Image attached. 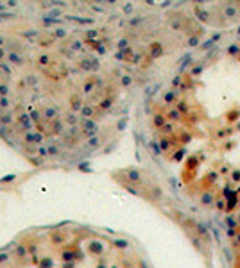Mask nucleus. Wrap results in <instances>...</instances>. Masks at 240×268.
Returning a JSON list of instances; mask_svg holds the SVG:
<instances>
[{"label":"nucleus","instance_id":"44","mask_svg":"<svg viewBox=\"0 0 240 268\" xmlns=\"http://www.w3.org/2000/svg\"><path fill=\"white\" fill-rule=\"evenodd\" d=\"M7 261H9L7 254H0V263H7Z\"/></svg>","mask_w":240,"mask_h":268},{"label":"nucleus","instance_id":"10","mask_svg":"<svg viewBox=\"0 0 240 268\" xmlns=\"http://www.w3.org/2000/svg\"><path fill=\"white\" fill-rule=\"evenodd\" d=\"M88 250L91 252V254H102V250H104V247L99 243V241H91V243L88 245Z\"/></svg>","mask_w":240,"mask_h":268},{"label":"nucleus","instance_id":"36","mask_svg":"<svg viewBox=\"0 0 240 268\" xmlns=\"http://www.w3.org/2000/svg\"><path fill=\"white\" fill-rule=\"evenodd\" d=\"M22 36L32 39V38H36V36H38V31H27V32H22Z\"/></svg>","mask_w":240,"mask_h":268},{"label":"nucleus","instance_id":"17","mask_svg":"<svg viewBox=\"0 0 240 268\" xmlns=\"http://www.w3.org/2000/svg\"><path fill=\"white\" fill-rule=\"evenodd\" d=\"M29 116H31V120H32L34 123H39V120H41V116H39V111H38V109H32V107L29 109Z\"/></svg>","mask_w":240,"mask_h":268},{"label":"nucleus","instance_id":"30","mask_svg":"<svg viewBox=\"0 0 240 268\" xmlns=\"http://www.w3.org/2000/svg\"><path fill=\"white\" fill-rule=\"evenodd\" d=\"M97 36H99V31H95V29L86 31V39H93V38H97Z\"/></svg>","mask_w":240,"mask_h":268},{"label":"nucleus","instance_id":"21","mask_svg":"<svg viewBox=\"0 0 240 268\" xmlns=\"http://www.w3.org/2000/svg\"><path fill=\"white\" fill-rule=\"evenodd\" d=\"M61 257H63V261H74V259H75V254L70 252V250H63Z\"/></svg>","mask_w":240,"mask_h":268},{"label":"nucleus","instance_id":"20","mask_svg":"<svg viewBox=\"0 0 240 268\" xmlns=\"http://www.w3.org/2000/svg\"><path fill=\"white\" fill-rule=\"evenodd\" d=\"M27 254H29V250L25 249V245H18V247H16V256H18V257H25Z\"/></svg>","mask_w":240,"mask_h":268},{"label":"nucleus","instance_id":"2","mask_svg":"<svg viewBox=\"0 0 240 268\" xmlns=\"http://www.w3.org/2000/svg\"><path fill=\"white\" fill-rule=\"evenodd\" d=\"M95 115H97L95 107H93L91 104H84L83 111H81V118L83 120H91V118H95Z\"/></svg>","mask_w":240,"mask_h":268},{"label":"nucleus","instance_id":"5","mask_svg":"<svg viewBox=\"0 0 240 268\" xmlns=\"http://www.w3.org/2000/svg\"><path fill=\"white\" fill-rule=\"evenodd\" d=\"M7 59H9L13 64H16V66H22V64H23V57L20 56L18 52H9V54H7Z\"/></svg>","mask_w":240,"mask_h":268},{"label":"nucleus","instance_id":"34","mask_svg":"<svg viewBox=\"0 0 240 268\" xmlns=\"http://www.w3.org/2000/svg\"><path fill=\"white\" fill-rule=\"evenodd\" d=\"M34 141H36V145H41L43 143V132H34Z\"/></svg>","mask_w":240,"mask_h":268},{"label":"nucleus","instance_id":"24","mask_svg":"<svg viewBox=\"0 0 240 268\" xmlns=\"http://www.w3.org/2000/svg\"><path fill=\"white\" fill-rule=\"evenodd\" d=\"M47 150H49V156H57L59 154V147L57 145H47Z\"/></svg>","mask_w":240,"mask_h":268},{"label":"nucleus","instance_id":"48","mask_svg":"<svg viewBox=\"0 0 240 268\" xmlns=\"http://www.w3.org/2000/svg\"><path fill=\"white\" fill-rule=\"evenodd\" d=\"M151 147H152V150H154L156 154H159V149H158V145H156V143H151Z\"/></svg>","mask_w":240,"mask_h":268},{"label":"nucleus","instance_id":"9","mask_svg":"<svg viewBox=\"0 0 240 268\" xmlns=\"http://www.w3.org/2000/svg\"><path fill=\"white\" fill-rule=\"evenodd\" d=\"M77 66H79V68H83L84 72H93L91 59H79V61H77Z\"/></svg>","mask_w":240,"mask_h":268},{"label":"nucleus","instance_id":"28","mask_svg":"<svg viewBox=\"0 0 240 268\" xmlns=\"http://www.w3.org/2000/svg\"><path fill=\"white\" fill-rule=\"evenodd\" d=\"M111 105H113V100L111 98H102L101 100V107H102V109H109Z\"/></svg>","mask_w":240,"mask_h":268},{"label":"nucleus","instance_id":"15","mask_svg":"<svg viewBox=\"0 0 240 268\" xmlns=\"http://www.w3.org/2000/svg\"><path fill=\"white\" fill-rule=\"evenodd\" d=\"M50 239H52V243H54V245H59V243H63V241H65V236H63V232H54L50 236Z\"/></svg>","mask_w":240,"mask_h":268},{"label":"nucleus","instance_id":"39","mask_svg":"<svg viewBox=\"0 0 240 268\" xmlns=\"http://www.w3.org/2000/svg\"><path fill=\"white\" fill-rule=\"evenodd\" d=\"M172 100H174V93H172V91H169V93H165V102H167V104H170Z\"/></svg>","mask_w":240,"mask_h":268},{"label":"nucleus","instance_id":"42","mask_svg":"<svg viewBox=\"0 0 240 268\" xmlns=\"http://www.w3.org/2000/svg\"><path fill=\"white\" fill-rule=\"evenodd\" d=\"M125 46H127V39H120L118 41V48L122 50V48H125Z\"/></svg>","mask_w":240,"mask_h":268},{"label":"nucleus","instance_id":"19","mask_svg":"<svg viewBox=\"0 0 240 268\" xmlns=\"http://www.w3.org/2000/svg\"><path fill=\"white\" fill-rule=\"evenodd\" d=\"M39 268H52V259L50 257H43V259H39Z\"/></svg>","mask_w":240,"mask_h":268},{"label":"nucleus","instance_id":"40","mask_svg":"<svg viewBox=\"0 0 240 268\" xmlns=\"http://www.w3.org/2000/svg\"><path fill=\"white\" fill-rule=\"evenodd\" d=\"M115 245L118 247V249H124V247H127V241H124V239H117V241H115Z\"/></svg>","mask_w":240,"mask_h":268},{"label":"nucleus","instance_id":"38","mask_svg":"<svg viewBox=\"0 0 240 268\" xmlns=\"http://www.w3.org/2000/svg\"><path fill=\"white\" fill-rule=\"evenodd\" d=\"M127 177H129L131 180H140V173H138V172H133V170H131V172L127 173Z\"/></svg>","mask_w":240,"mask_h":268},{"label":"nucleus","instance_id":"18","mask_svg":"<svg viewBox=\"0 0 240 268\" xmlns=\"http://www.w3.org/2000/svg\"><path fill=\"white\" fill-rule=\"evenodd\" d=\"M41 22H43L45 25H56V23H61V20H59V18H49V16H43V18H41Z\"/></svg>","mask_w":240,"mask_h":268},{"label":"nucleus","instance_id":"27","mask_svg":"<svg viewBox=\"0 0 240 268\" xmlns=\"http://www.w3.org/2000/svg\"><path fill=\"white\" fill-rule=\"evenodd\" d=\"M38 156H41V157H47V156H49L47 145H38Z\"/></svg>","mask_w":240,"mask_h":268},{"label":"nucleus","instance_id":"26","mask_svg":"<svg viewBox=\"0 0 240 268\" xmlns=\"http://www.w3.org/2000/svg\"><path fill=\"white\" fill-rule=\"evenodd\" d=\"M9 105H11V102L7 97H0V109H9Z\"/></svg>","mask_w":240,"mask_h":268},{"label":"nucleus","instance_id":"50","mask_svg":"<svg viewBox=\"0 0 240 268\" xmlns=\"http://www.w3.org/2000/svg\"><path fill=\"white\" fill-rule=\"evenodd\" d=\"M5 7H7V5H4L2 2H0V13H5Z\"/></svg>","mask_w":240,"mask_h":268},{"label":"nucleus","instance_id":"45","mask_svg":"<svg viewBox=\"0 0 240 268\" xmlns=\"http://www.w3.org/2000/svg\"><path fill=\"white\" fill-rule=\"evenodd\" d=\"M5 57H7V56H5V48H0V63H2Z\"/></svg>","mask_w":240,"mask_h":268},{"label":"nucleus","instance_id":"3","mask_svg":"<svg viewBox=\"0 0 240 268\" xmlns=\"http://www.w3.org/2000/svg\"><path fill=\"white\" fill-rule=\"evenodd\" d=\"M70 107H72V111H74V113H77V111L81 113L83 107H84L81 97H79V95H72V97H70Z\"/></svg>","mask_w":240,"mask_h":268},{"label":"nucleus","instance_id":"49","mask_svg":"<svg viewBox=\"0 0 240 268\" xmlns=\"http://www.w3.org/2000/svg\"><path fill=\"white\" fill-rule=\"evenodd\" d=\"M4 45H5V39L0 36V48H4Z\"/></svg>","mask_w":240,"mask_h":268},{"label":"nucleus","instance_id":"29","mask_svg":"<svg viewBox=\"0 0 240 268\" xmlns=\"http://www.w3.org/2000/svg\"><path fill=\"white\" fill-rule=\"evenodd\" d=\"M154 125H156V127H163V125H165V118H163L161 115H156V116H154Z\"/></svg>","mask_w":240,"mask_h":268},{"label":"nucleus","instance_id":"46","mask_svg":"<svg viewBox=\"0 0 240 268\" xmlns=\"http://www.w3.org/2000/svg\"><path fill=\"white\" fill-rule=\"evenodd\" d=\"M5 5H7V7H16V2H15V0H9Z\"/></svg>","mask_w":240,"mask_h":268},{"label":"nucleus","instance_id":"25","mask_svg":"<svg viewBox=\"0 0 240 268\" xmlns=\"http://www.w3.org/2000/svg\"><path fill=\"white\" fill-rule=\"evenodd\" d=\"M131 82H133V79H131L129 75H122V77H120V84H122L124 88H127V86H131Z\"/></svg>","mask_w":240,"mask_h":268},{"label":"nucleus","instance_id":"35","mask_svg":"<svg viewBox=\"0 0 240 268\" xmlns=\"http://www.w3.org/2000/svg\"><path fill=\"white\" fill-rule=\"evenodd\" d=\"M15 179H16V175H15V173H11V175H4L2 179H0V182H13Z\"/></svg>","mask_w":240,"mask_h":268},{"label":"nucleus","instance_id":"31","mask_svg":"<svg viewBox=\"0 0 240 268\" xmlns=\"http://www.w3.org/2000/svg\"><path fill=\"white\" fill-rule=\"evenodd\" d=\"M91 90H93V80H86L83 91H84V93H91Z\"/></svg>","mask_w":240,"mask_h":268},{"label":"nucleus","instance_id":"13","mask_svg":"<svg viewBox=\"0 0 240 268\" xmlns=\"http://www.w3.org/2000/svg\"><path fill=\"white\" fill-rule=\"evenodd\" d=\"M50 127H52V132L54 134H59L61 132V129H63V120H54V122H50Z\"/></svg>","mask_w":240,"mask_h":268},{"label":"nucleus","instance_id":"23","mask_svg":"<svg viewBox=\"0 0 240 268\" xmlns=\"http://www.w3.org/2000/svg\"><path fill=\"white\" fill-rule=\"evenodd\" d=\"M99 143H101V138H99V136H93V138L88 139V143H86V145L91 147V149H95V147H99Z\"/></svg>","mask_w":240,"mask_h":268},{"label":"nucleus","instance_id":"11","mask_svg":"<svg viewBox=\"0 0 240 268\" xmlns=\"http://www.w3.org/2000/svg\"><path fill=\"white\" fill-rule=\"evenodd\" d=\"M27 159H29V163L32 165V166H41L43 163H45V157H41V156H27Z\"/></svg>","mask_w":240,"mask_h":268},{"label":"nucleus","instance_id":"14","mask_svg":"<svg viewBox=\"0 0 240 268\" xmlns=\"http://www.w3.org/2000/svg\"><path fill=\"white\" fill-rule=\"evenodd\" d=\"M68 20H72V22H77V23H83V25H91V23H93V18H79V16H68Z\"/></svg>","mask_w":240,"mask_h":268},{"label":"nucleus","instance_id":"47","mask_svg":"<svg viewBox=\"0 0 240 268\" xmlns=\"http://www.w3.org/2000/svg\"><path fill=\"white\" fill-rule=\"evenodd\" d=\"M97 52H99V54H106V48H104L102 45H99V48H97Z\"/></svg>","mask_w":240,"mask_h":268},{"label":"nucleus","instance_id":"32","mask_svg":"<svg viewBox=\"0 0 240 268\" xmlns=\"http://www.w3.org/2000/svg\"><path fill=\"white\" fill-rule=\"evenodd\" d=\"M70 48L74 50V52H75V50H81V48H83V43L79 41V39H75V41H72V45H70Z\"/></svg>","mask_w":240,"mask_h":268},{"label":"nucleus","instance_id":"52","mask_svg":"<svg viewBox=\"0 0 240 268\" xmlns=\"http://www.w3.org/2000/svg\"><path fill=\"white\" fill-rule=\"evenodd\" d=\"M2 22H4V20H2V18H0V23H2Z\"/></svg>","mask_w":240,"mask_h":268},{"label":"nucleus","instance_id":"51","mask_svg":"<svg viewBox=\"0 0 240 268\" xmlns=\"http://www.w3.org/2000/svg\"><path fill=\"white\" fill-rule=\"evenodd\" d=\"M97 268H106V266H104V265H101V266H97Z\"/></svg>","mask_w":240,"mask_h":268},{"label":"nucleus","instance_id":"43","mask_svg":"<svg viewBox=\"0 0 240 268\" xmlns=\"http://www.w3.org/2000/svg\"><path fill=\"white\" fill-rule=\"evenodd\" d=\"M169 116H170L172 120H177V118H179V111H170Z\"/></svg>","mask_w":240,"mask_h":268},{"label":"nucleus","instance_id":"6","mask_svg":"<svg viewBox=\"0 0 240 268\" xmlns=\"http://www.w3.org/2000/svg\"><path fill=\"white\" fill-rule=\"evenodd\" d=\"M43 116H45V120H49V122H54V120H57V111L54 107H45Z\"/></svg>","mask_w":240,"mask_h":268},{"label":"nucleus","instance_id":"8","mask_svg":"<svg viewBox=\"0 0 240 268\" xmlns=\"http://www.w3.org/2000/svg\"><path fill=\"white\" fill-rule=\"evenodd\" d=\"M161 54H163V48H161V45H159V43H152V45H151V57H152V59L159 57Z\"/></svg>","mask_w":240,"mask_h":268},{"label":"nucleus","instance_id":"22","mask_svg":"<svg viewBox=\"0 0 240 268\" xmlns=\"http://www.w3.org/2000/svg\"><path fill=\"white\" fill-rule=\"evenodd\" d=\"M38 63L41 64V66H47L50 63V56L49 54H41V56H39V59H38Z\"/></svg>","mask_w":240,"mask_h":268},{"label":"nucleus","instance_id":"33","mask_svg":"<svg viewBox=\"0 0 240 268\" xmlns=\"http://www.w3.org/2000/svg\"><path fill=\"white\" fill-rule=\"evenodd\" d=\"M7 95H9L7 84H0V97H7Z\"/></svg>","mask_w":240,"mask_h":268},{"label":"nucleus","instance_id":"4","mask_svg":"<svg viewBox=\"0 0 240 268\" xmlns=\"http://www.w3.org/2000/svg\"><path fill=\"white\" fill-rule=\"evenodd\" d=\"M31 122H32V120H31V116H29V115H25V113H23V115H20V116H18V123L23 127V131H25V132L32 129V123H31Z\"/></svg>","mask_w":240,"mask_h":268},{"label":"nucleus","instance_id":"41","mask_svg":"<svg viewBox=\"0 0 240 268\" xmlns=\"http://www.w3.org/2000/svg\"><path fill=\"white\" fill-rule=\"evenodd\" d=\"M0 70H4L5 73H7V75H9V73H11V68H9L7 64H4V63H0Z\"/></svg>","mask_w":240,"mask_h":268},{"label":"nucleus","instance_id":"16","mask_svg":"<svg viewBox=\"0 0 240 268\" xmlns=\"http://www.w3.org/2000/svg\"><path fill=\"white\" fill-rule=\"evenodd\" d=\"M52 36L57 38V39H65L66 36H68V32H66V31L63 29V27H59V29H56L54 32H52Z\"/></svg>","mask_w":240,"mask_h":268},{"label":"nucleus","instance_id":"37","mask_svg":"<svg viewBox=\"0 0 240 268\" xmlns=\"http://www.w3.org/2000/svg\"><path fill=\"white\" fill-rule=\"evenodd\" d=\"M52 41H54V36H52V38H43L39 43H41V46H50V43H52Z\"/></svg>","mask_w":240,"mask_h":268},{"label":"nucleus","instance_id":"1","mask_svg":"<svg viewBox=\"0 0 240 268\" xmlns=\"http://www.w3.org/2000/svg\"><path fill=\"white\" fill-rule=\"evenodd\" d=\"M81 131L86 134V136H97V132H99V125L93 122V120H83L81 118Z\"/></svg>","mask_w":240,"mask_h":268},{"label":"nucleus","instance_id":"12","mask_svg":"<svg viewBox=\"0 0 240 268\" xmlns=\"http://www.w3.org/2000/svg\"><path fill=\"white\" fill-rule=\"evenodd\" d=\"M11 122H13V115L11 113H2V115H0V123H2L4 127H9Z\"/></svg>","mask_w":240,"mask_h":268},{"label":"nucleus","instance_id":"7","mask_svg":"<svg viewBox=\"0 0 240 268\" xmlns=\"http://www.w3.org/2000/svg\"><path fill=\"white\" fill-rule=\"evenodd\" d=\"M63 122L68 123L70 127H77V122H79V116H75L74 113H68V115L63 116Z\"/></svg>","mask_w":240,"mask_h":268}]
</instances>
